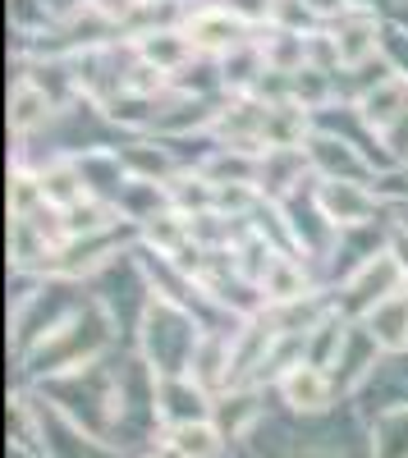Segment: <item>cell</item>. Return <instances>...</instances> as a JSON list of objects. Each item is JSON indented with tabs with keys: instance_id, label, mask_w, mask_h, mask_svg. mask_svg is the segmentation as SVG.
I'll use <instances>...</instances> for the list:
<instances>
[{
	"instance_id": "obj_5",
	"label": "cell",
	"mask_w": 408,
	"mask_h": 458,
	"mask_svg": "<svg viewBox=\"0 0 408 458\" xmlns=\"http://www.w3.org/2000/svg\"><path fill=\"white\" fill-rule=\"evenodd\" d=\"M183 37L193 42V51H198V60H225V55H234L239 47H248L252 37H257V28H248L239 14H230L225 5H216V0H202V5H193L189 14H183Z\"/></svg>"
},
{
	"instance_id": "obj_21",
	"label": "cell",
	"mask_w": 408,
	"mask_h": 458,
	"mask_svg": "<svg viewBox=\"0 0 408 458\" xmlns=\"http://www.w3.org/2000/svg\"><path fill=\"white\" fill-rule=\"evenodd\" d=\"M303 5H308L312 14H321L326 23H330V19H340L344 10H353V5H349V0H303Z\"/></svg>"
},
{
	"instance_id": "obj_7",
	"label": "cell",
	"mask_w": 408,
	"mask_h": 458,
	"mask_svg": "<svg viewBox=\"0 0 408 458\" xmlns=\"http://www.w3.org/2000/svg\"><path fill=\"white\" fill-rule=\"evenodd\" d=\"M326 42H330V55H336L340 73H358L367 69L377 55H381V32H386V19L367 14V10H344L340 19H330L326 28Z\"/></svg>"
},
{
	"instance_id": "obj_11",
	"label": "cell",
	"mask_w": 408,
	"mask_h": 458,
	"mask_svg": "<svg viewBox=\"0 0 408 458\" xmlns=\"http://www.w3.org/2000/svg\"><path fill=\"white\" fill-rule=\"evenodd\" d=\"M353 110H358V120L367 124V133H372L377 142L399 129L408 120V79L404 73H377V83H367L358 97H353Z\"/></svg>"
},
{
	"instance_id": "obj_13",
	"label": "cell",
	"mask_w": 408,
	"mask_h": 458,
	"mask_svg": "<svg viewBox=\"0 0 408 458\" xmlns=\"http://www.w3.org/2000/svg\"><path fill=\"white\" fill-rule=\"evenodd\" d=\"M312 293H321V289H317L312 276H308V261H303L299 252H289V248L267 266L262 284H257L262 308H289V302H303V298H312Z\"/></svg>"
},
{
	"instance_id": "obj_14",
	"label": "cell",
	"mask_w": 408,
	"mask_h": 458,
	"mask_svg": "<svg viewBox=\"0 0 408 458\" xmlns=\"http://www.w3.org/2000/svg\"><path fill=\"white\" fill-rule=\"evenodd\" d=\"M353 399H377L372 408H404L408 403V353H381V362L372 367V376L358 386Z\"/></svg>"
},
{
	"instance_id": "obj_12",
	"label": "cell",
	"mask_w": 408,
	"mask_h": 458,
	"mask_svg": "<svg viewBox=\"0 0 408 458\" xmlns=\"http://www.w3.org/2000/svg\"><path fill=\"white\" fill-rule=\"evenodd\" d=\"M133 55L147 64V69H157L161 79H179V73H189L193 64H198V51H193V42L183 37V28H157V32H142V37H133Z\"/></svg>"
},
{
	"instance_id": "obj_6",
	"label": "cell",
	"mask_w": 408,
	"mask_h": 458,
	"mask_svg": "<svg viewBox=\"0 0 408 458\" xmlns=\"http://www.w3.org/2000/svg\"><path fill=\"white\" fill-rule=\"evenodd\" d=\"M312 202L330 220L336 234L381 225V216H386V202L377 198V188L372 183H353V179H317L312 183Z\"/></svg>"
},
{
	"instance_id": "obj_16",
	"label": "cell",
	"mask_w": 408,
	"mask_h": 458,
	"mask_svg": "<svg viewBox=\"0 0 408 458\" xmlns=\"http://www.w3.org/2000/svg\"><path fill=\"white\" fill-rule=\"evenodd\" d=\"M358 326L372 335V344L381 353H408V289L386 298L381 308H372Z\"/></svg>"
},
{
	"instance_id": "obj_19",
	"label": "cell",
	"mask_w": 408,
	"mask_h": 458,
	"mask_svg": "<svg viewBox=\"0 0 408 458\" xmlns=\"http://www.w3.org/2000/svg\"><path fill=\"white\" fill-rule=\"evenodd\" d=\"M377 198L386 202V207H395V202H408V165H386L381 174H377Z\"/></svg>"
},
{
	"instance_id": "obj_17",
	"label": "cell",
	"mask_w": 408,
	"mask_h": 458,
	"mask_svg": "<svg viewBox=\"0 0 408 458\" xmlns=\"http://www.w3.org/2000/svg\"><path fill=\"white\" fill-rule=\"evenodd\" d=\"M367 454L372 458H408V403L372 412V422H367Z\"/></svg>"
},
{
	"instance_id": "obj_24",
	"label": "cell",
	"mask_w": 408,
	"mask_h": 458,
	"mask_svg": "<svg viewBox=\"0 0 408 458\" xmlns=\"http://www.w3.org/2000/svg\"><path fill=\"white\" fill-rule=\"evenodd\" d=\"M142 458H189V454H183V449H174V445L161 436L157 445H147V454H142Z\"/></svg>"
},
{
	"instance_id": "obj_9",
	"label": "cell",
	"mask_w": 408,
	"mask_h": 458,
	"mask_svg": "<svg viewBox=\"0 0 408 458\" xmlns=\"http://www.w3.org/2000/svg\"><path fill=\"white\" fill-rule=\"evenodd\" d=\"M216 417V394L202 390L193 376H157V422L161 436L174 427H193Z\"/></svg>"
},
{
	"instance_id": "obj_8",
	"label": "cell",
	"mask_w": 408,
	"mask_h": 458,
	"mask_svg": "<svg viewBox=\"0 0 408 458\" xmlns=\"http://www.w3.org/2000/svg\"><path fill=\"white\" fill-rule=\"evenodd\" d=\"M276 394H280V403H285L293 417H321V412L336 408L340 386H336V376H330L326 367H312V362H303V358H299L293 367H285V371H280Z\"/></svg>"
},
{
	"instance_id": "obj_10",
	"label": "cell",
	"mask_w": 408,
	"mask_h": 458,
	"mask_svg": "<svg viewBox=\"0 0 408 458\" xmlns=\"http://www.w3.org/2000/svg\"><path fill=\"white\" fill-rule=\"evenodd\" d=\"M312 179L317 174L308 165L303 147H271V151L257 157V193H262V202H271V207L299 198Z\"/></svg>"
},
{
	"instance_id": "obj_18",
	"label": "cell",
	"mask_w": 408,
	"mask_h": 458,
	"mask_svg": "<svg viewBox=\"0 0 408 458\" xmlns=\"http://www.w3.org/2000/svg\"><path fill=\"white\" fill-rule=\"evenodd\" d=\"M166 440L189 458H225V449H230V436L220 431L216 417L211 422H193V427H174V431H166Z\"/></svg>"
},
{
	"instance_id": "obj_3",
	"label": "cell",
	"mask_w": 408,
	"mask_h": 458,
	"mask_svg": "<svg viewBox=\"0 0 408 458\" xmlns=\"http://www.w3.org/2000/svg\"><path fill=\"white\" fill-rule=\"evenodd\" d=\"M408 289V280H404V271H399V261H395V252H390V243L377 252V257H367L358 271H349L344 280H340V289H336V312L340 317H349V321H362L372 308H381L386 298H395V293H404Z\"/></svg>"
},
{
	"instance_id": "obj_22",
	"label": "cell",
	"mask_w": 408,
	"mask_h": 458,
	"mask_svg": "<svg viewBox=\"0 0 408 458\" xmlns=\"http://www.w3.org/2000/svg\"><path fill=\"white\" fill-rule=\"evenodd\" d=\"M390 252H395L399 271H404V280H408V234H399V229H390Z\"/></svg>"
},
{
	"instance_id": "obj_2",
	"label": "cell",
	"mask_w": 408,
	"mask_h": 458,
	"mask_svg": "<svg viewBox=\"0 0 408 458\" xmlns=\"http://www.w3.org/2000/svg\"><path fill=\"white\" fill-rule=\"evenodd\" d=\"M207 330L211 326L193 312L189 298L147 280V298L138 308V358L152 367V376H189Z\"/></svg>"
},
{
	"instance_id": "obj_15",
	"label": "cell",
	"mask_w": 408,
	"mask_h": 458,
	"mask_svg": "<svg viewBox=\"0 0 408 458\" xmlns=\"http://www.w3.org/2000/svg\"><path fill=\"white\" fill-rule=\"evenodd\" d=\"M51 114H55V97L23 73V79L14 83V92H10V133L14 138H32L37 129H47Z\"/></svg>"
},
{
	"instance_id": "obj_4",
	"label": "cell",
	"mask_w": 408,
	"mask_h": 458,
	"mask_svg": "<svg viewBox=\"0 0 408 458\" xmlns=\"http://www.w3.org/2000/svg\"><path fill=\"white\" fill-rule=\"evenodd\" d=\"M303 151H308V165H312L317 179L377 183V174H381V161H377L362 142H353V138H344V133H330V129H317V124H312Z\"/></svg>"
},
{
	"instance_id": "obj_20",
	"label": "cell",
	"mask_w": 408,
	"mask_h": 458,
	"mask_svg": "<svg viewBox=\"0 0 408 458\" xmlns=\"http://www.w3.org/2000/svg\"><path fill=\"white\" fill-rule=\"evenodd\" d=\"M353 10H367V14H377V19H408V0H349Z\"/></svg>"
},
{
	"instance_id": "obj_1",
	"label": "cell",
	"mask_w": 408,
	"mask_h": 458,
	"mask_svg": "<svg viewBox=\"0 0 408 458\" xmlns=\"http://www.w3.org/2000/svg\"><path fill=\"white\" fill-rule=\"evenodd\" d=\"M115 312H110L106 298H83L69 317H60L51 330H42L28 349L19 353L28 380L47 386V380H60V376H73L92 362H101L115 344Z\"/></svg>"
},
{
	"instance_id": "obj_23",
	"label": "cell",
	"mask_w": 408,
	"mask_h": 458,
	"mask_svg": "<svg viewBox=\"0 0 408 458\" xmlns=\"http://www.w3.org/2000/svg\"><path fill=\"white\" fill-rule=\"evenodd\" d=\"M386 225H390V229H399V234H408V202L386 207Z\"/></svg>"
}]
</instances>
